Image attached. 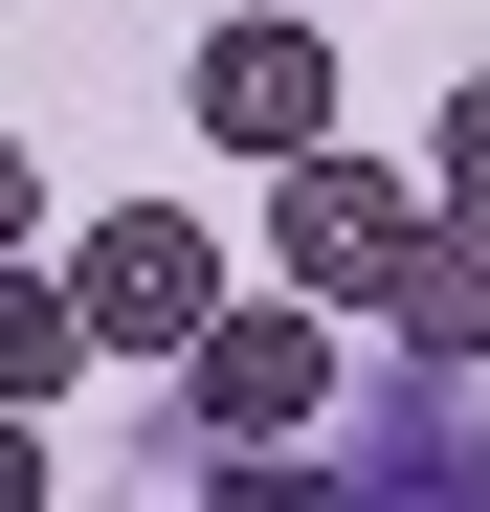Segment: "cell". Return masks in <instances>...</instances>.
<instances>
[{
    "instance_id": "6da1fadb",
    "label": "cell",
    "mask_w": 490,
    "mask_h": 512,
    "mask_svg": "<svg viewBox=\"0 0 490 512\" xmlns=\"http://www.w3.org/2000/svg\"><path fill=\"white\" fill-rule=\"evenodd\" d=\"M424 223H446V179H379V156H268V268H290L312 312H379Z\"/></svg>"
},
{
    "instance_id": "52a82bcc",
    "label": "cell",
    "mask_w": 490,
    "mask_h": 512,
    "mask_svg": "<svg viewBox=\"0 0 490 512\" xmlns=\"http://www.w3.org/2000/svg\"><path fill=\"white\" fill-rule=\"evenodd\" d=\"M424 156H446V201H468V223H490V67H468V90H446V112H424Z\"/></svg>"
},
{
    "instance_id": "7a4b0ae2",
    "label": "cell",
    "mask_w": 490,
    "mask_h": 512,
    "mask_svg": "<svg viewBox=\"0 0 490 512\" xmlns=\"http://www.w3.org/2000/svg\"><path fill=\"white\" fill-rule=\"evenodd\" d=\"M67 290H90L112 357H201V334H223V223L201 201H112L90 245H67Z\"/></svg>"
},
{
    "instance_id": "5b68a950",
    "label": "cell",
    "mask_w": 490,
    "mask_h": 512,
    "mask_svg": "<svg viewBox=\"0 0 490 512\" xmlns=\"http://www.w3.org/2000/svg\"><path fill=\"white\" fill-rule=\"evenodd\" d=\"M379 334H401L424 379H468V357H490V223H468V201H446L424 245H401V290H379Z\"/></svg>"
},
{
    "instance_id": "3957f363",
    "label": "cell",
    "mask_w": 490,
    "mask_h": 512,
    "mask_svg": "<svg viewBox=\"0 0 490 512\" xmlns=\"http://www.w3.org/2000/svg\"><path fill=\"white\" fill-rule=\"evenodd\" d=\"M179 112H201V156H335V45L312 23H201V67H179Z\"/></svg>"
},
{
    "instance_id": "277c9868",
    "label": "cell",
    "mask_w": 490,
    "mask_h": 512,
    "mask_svg": "<svg viewBox=\"0 0 490 512\" xmlns=\"http://www.w3.org/2000/svg\"><path fill=\"white\" fill-rule=\"evenodd\" d=\"M179 423H201V446H312V423H335V334H312V312H223L179 357Z\"/></svg>"
},
{
    "instance_id": "8992f818",
    "label": "cell",
    "mask_w": 490,
    "mask_h": 512,
    "mask_svg": "<svg viewBox=\"0 0 490 512\" xmlns=\"http://www.w3.org/2000/svg\"><path fill=\"white\" fill-rule=\"evenodd\" d=\"M201 512H379V490L312 468V446H201Z\"/></svg>"
}]
</instances>
